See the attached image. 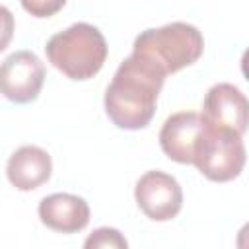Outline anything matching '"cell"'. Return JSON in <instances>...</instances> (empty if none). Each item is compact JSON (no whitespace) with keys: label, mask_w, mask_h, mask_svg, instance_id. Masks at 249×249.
Listing matches in <instances>:
<instances>
[{"label":"cell","mask_w":249,"mask_h":249,"mask_svg":"<svg viewBox=\"0 0 249 249\" xmlns=\"http://www.w3.org/2000/svg\"><path fill=\"white\" fill-rule=\"evenodd\" d=\"M41 222L58 233H76L89 224V206L88 202L70 193H53L39 202Z\"/></svg>","instance_id":"cell-9"},{"label":"cell","mask_w":249,"mask_h":249,"mask_svg":"<svg viewBox=\"0 0 249 249\" xmlns=\"http://www.w3.org/2000/svg\"><path fill=\"white\" fill-rule=\"evenodd\" d=\"M14 16L6 6H0V53L10 45L12 37H14Z\"/></svg>","instance_id":"cell-13"},{"label":"cell","mask_w":249,"mask_h":249,"mask_svg":"<svg viewBox=\"0 0 249 249\" xmlns=\"http://www.w3.org/2000/svg\"><path fill=\"white\" fill-rule=\"evenodd\" d=\"M193 165L210 181L226 183L243 171L245 144L243 136L222 126H214L204 121L198 134Z\"/></svg>","instance_id":"cell-4"},{"label":"cell","mask_w":249,"mask_h":249,"mask_svg":"<svg viewBox=\"0 0 249 249\" xmlns=\"http://www.w3.org/2000/svg\"><path fill=\"white\" fill-rule=\"evenodd\" d=\"M200 115L206 123L214 126L230 128L243 136L247 130L249 103L239 88L228 82H220L206 91Z\"/></svg>","instance_id":"cell-7"},{"label":"cell","mask_w":249,"mask_h":249,"mask_svg":"<svg viewBox=\"0 0 249 249\" xmlns=\"http://www.w3.org/2000/svg\"><path fill=\"white\" fill-rule=\"evenodd\" d=\"M204 51L202 33L185 21L142 31L132 45V53L152 60L165 76L195 64Z\"/></svg>","instance_id":"cell-3"},{"label":"cell","mask_w":249,"mask_h":249,"mask_svg":"<svg viewBox=\"0 0 249 249\" xmlns=\"http://www.w3.org/2000/svg\"><path fill=\"white\" fill-rule=\"evenodd\" d=\"M21 8L33 18H51L62 10L66 0H19Z\"/></svg>","instance_id":"cell-12"},{"label":"cell","mask_w":249,"mask_h":249,"mask_svg":"<svg viewBox=\"0 0 249 249\" xmlns=\"http://www.w3.org/2000/svg\"><path fill=\"white\" fill-rule=\"evenodd\" d=\"M86 249H126L128 241L124 239V235L115 230V228H97L93 230L88 239L84 241Z\"/></svg>","instance_id":"cell-11"},{"label":"cell","mask_w":249,"mask_h":249,"mask_svg":"<svg viewBox=\"0 0 249 249\" xmlns=\"http://www.w3.org/2000/svg\"><path fill=\"white\" fill-rule=\"evenodd\" d=\"M45 53L47 60L58 72L70 80L84 82L103 68L107 58V41L95 25L78 21L53 35Z\"/></svg>","instance_id":"cell-2"},{"label":"cell","mask_w":249,"mask_h":249,"mask_svg":"<svg viewBox=\"0 0 249 249\" xmlns=\"http://www.w3.org/2000/svg\"><path fill=\"white\" fill-rule=\"evenodd\" d=\"M138 208L156 222L173 220L183 206V191L179 181L165 171H146L134 187Z\"/></svg>","instance_id":"cell-6"},{"label":"cell","mask_w":249,"mask_h":249,"mask_svg":"<svg viewBox=\"0 0 249 249\" xmlns=\"http://www.w3.org/2000/svg\"><path fill=\"white\" fill-rule=\"evenodd\" d=\"M45 82V64L31 51H16L0 62V93L12 103H31Z\"/></svg>","instance_id":"cell-5"},{"label":"cell","mask_w":249,"mask_h":249,"mask_svg":"<svg viewBox=\"0 0 249 249\" xmlns=\"http://www.w3.org/2000/svg\"><path fill=\"white\" fill-rule=\"evenodd\" d=\"M53 173V160L47 150L39 146H21L18 148L8 163L6 177L18 191H33L45 185Z\"/></svg>","instance_id":"cell-10"},{"label":"cell","mask_w":249,"mask_h":249,"mask_svg":"<svg viewBox=\"0 0 249 249\" xmlns=\"http://www.w3.org/2000/svg\"><path fill=\"white\" fill-rule=\"evenodd\" d=\"M202 126L204 119L195 111H179L167 117L160 130V146L163 154L177 163H193Z\"/></svg>","instance_id":"cell-8"},{"label":"cell","mask_w":249,"mask_h":249,"mask_svg":"<svg viewBox=\"0 0 249 249\" xmlns=\"http://www.w3.org/2000/svg\"><path fill=\"white\" fill-rule=\"evenodd\" d=\"M165 74L140 54L126 56L105 89L103 105L109 121L123 130H140L156 113Z\"/></svg>","instance_id":"cell-1"}]
</instances>
